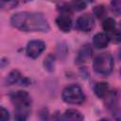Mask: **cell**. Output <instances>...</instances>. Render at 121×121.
I'll return each instance as SVG.
<instances>
[{
	"mask_svg": "<svg viewBox=\"0 0 121 121\" xmlns=\"http://www.w3.org/2000/svg\"><path fill=\"white\" fill-rule=\"evenodd\" d=\"M44 49H45V43L43 41L32 40V41L28 42L26 48V52L29 58L36 59L43 53V51Z\"/></svg>",
	"mask_w": 121,
	"mask_h": 121,
	"instance_id": "5",
	"label": "cell"
},
{
	"mask_svg": "<svg viewBox=\"0 0 121 121\" xmlns=\"http://www.w3.org/2000/svg\"><path fill=\"white\" fill-rule=\"evenodd\" d=\"M7 82L9 85L22 82L21 85H28L29 80L27 78H22V75L18 70H12L7 77Z\"/></svg>",
	"mask_w": 121,
	"mask_h": 121,
	"instance_id": "9",
	"label": "cell"
},
{
	"mask_svg": "<svg viewBox=\"0 0 121 121\" xmlns=\"http://www.w3.org/2000/svg\"><path fill=\"white\" fill-rule=\"evenodd\" d=\"M10 100L14 105V120L26 121L30 113V95L25 91H16L10 94Z\"/></svg>",
	"mask_w": 121,
	"mask_h": 121,
	"instance_id": "2",
	"label": "cell"
},
{
	"mask_svg": "<svg viewBox=\"0 0 121 121\" xmlns=\"http://www.w3.org/2000/svg\"><path fill=\"white\" fill-rule=\"evenodd\" d=\"M99 121H110V120H108V119H106V118H101Z\"/></svg>",
	"mask_w": 121,
	"mask_h": 121,
	"instance_id": "21",
	"label": "cell"
},
{
	"mask_svg": "<svg viewBox=\"0 0 121 121\" xmlns=\"http://www.w3.org/2000/svg\"><path fill=\"white\" fill-rule=\"evenodd\" d=\"M112 37L113 39V41L115 42H121V31L119 30H113L112 32Z\"/></svg>",
	"mask_w": 121,
	"mask_h": 121,
	"instance_id": "20",
	"label": "cell"
},
{
	"mask_svg": "<svg viewBox=\"0 0 121 121\" xmlns=\"http://www.w3.org/2000/svg\"><path fill=\"white\" fill-rule=\"evenodd\" d=\"M17 4H18V3H17V2H14V1H9V2H4V1H2V2L0 3L2 9H12V8H14Z\"/></svg>",
	"mask_w": 121,
	"mask_h": 121,
	"instance_id": "18",
	"label": "cell"
},
{
	"mask_svg": "<svg viewBox=\"0 0 121 121\" xmlns=\"http://www.w3.org/2000/svg\"><path fill=\"white\" fill-rule=\"evenodd\" d=\"M69 5H70V7H71V9H72L81 10V9H85V8H86L87 3H86V2H84V1H74V2L70 3Z\"/></svg>",
	"mask_w": 121,
	"mask_h": 121,
	"instance_id": "16",
	"label": "cell"
},
{
	"mask_svg": "<svg viewBox=\"0 0 121 121\" xmlns=\"http://www.w3.org/2000/svg\"><path fill=\"white\" fill-rule=\"evenodd\" d=\"M110 37L105 33H97L93 38V43L97 48H104L110 43Z\"/></svg>",
	"mask_w": 121,
	"mask_h": 121,
	"instance_id": "10",
	"label": "cell"
},
{
	"mask_svg": "<svg viewBox=\"0 0 121 121\" xmlns=\"http://www.w3.org/2000/svg\"><path fill=\"white\" fill-rule=\"evenodd\" d=\"M10 24L15 28L23 31L47 32L49 30V25L46 19L43 14L38 12H17L11 16Z\"/></svg>",
	"mask_w": 121,
	"mask_h": 121,
	"instance_id": "1",
	"label": "cell"
},
{
	"mask_svg": "<svg viewBox=\"0 0 121 121\" xmlns=\"http://www.w3.org/2000/svg\"><path fill=\"white\" fill-rule=\"evenodd\" d=\"M102 27L107 32H112L113 30H115V22H114V20L111 17L106 18L102 23Z\"/></svg>",
	"mask_w": 121,
	"mask_h": 121,
	"instance_id": "13",
	"label": "cell"
},
{
	"mask_svg": "<svg viewBox=\"0 0 121 121\" xmlns=\"http://www.w3.org/2000/svg\"><path fill=\"white\" fill-rule=\"evenodd\" d=\"M111 9L115 15H121V0H113L111 2Z\"/></svg>",
	"mask_w": 121,
	"mask_h": 121,
	"instance_id": "14",
	"label": "cell"
},
{
	"mask_svg": "<svg viewBox=\"0 0 121 121\" xmlns=\"http://www.w3.org/2000/svg\"><path fill=\"white\" fill-rule=\"evenodd\" d=\"M113 68V59L110 53L98 54L93 61V69L96 74L107 76Z\"/></svg>",
	"mask_w": 121,
	"mask_h": 121,
	"instance_id": "3",
	"label": "cell"
},
{
	"mask_svg": "<svg viewBox=\"0 0 121 121\" xmlns=\"http://www.w3.org/2000/svg\"><path fill=\"white\" fill-rule=\"evenodd\" d=\"M108 91H109V85L106 82H98L94 87V92L95 95L99 98H103L104 96H106Z\"/></svg>",
	"mask_w": 121,
	"mask_h": 121,
	"instance_id": "12",
	"label": "cell"
},
{
	"mask_svg": "<svg viewBox=\"0 0 121 121\" xmlns=\"http://www.w3.org/2000/svg\"><path fill=\"white\" fill-rule=\"evenodd\" d=\"M94 26H95V19L89 13L80 15L76 22V27L80 31H84V32L91 31L94 28Z\"/></svg>",
	"mask_w": 121,
	"mask_h": 121,
	"instance_id": "6",
	"label": "cell"
},
{
	"mask_svg": "<svg viewBox=\"0 0 121 121\" xmlns=\"http://www.w3.org/2000/svg\"><path fill=\"white\" fill-rule=\"evenodd\" d=\"M120 75H121V69H120Z\"/></svg>",
	"mask_w": 121,
	"mask_h": 121,
	"instance_id": "22",
	"label": "cell"
},
{
	"mask_svg": "<svg viewBox=\"0 0 121 121\" xmlns=\"http://www.w3.org/2000/svg\"><path fill=\"white\" fill-rule=\"evenodd\" d=\"M56 24L58 27L63 32H69L72 28V19L68 14H60L56 19Z\"/></svg>",
	"mask_w": 121,
	"mask_h": 121,
	"instance_id": "8",
	"label": "cell"
},
{
	"mask_svg": "<svg viewBox=\"0 0 121 121\" xmlns=\"http://www.w3.org/2000/svg\"><path fill=\"white\" fill-rule=\"evenodd\" d=\"M43 65L45 67V69L49 72H52L54 70V58L51 55H48L43 61Z\"/></svg>",
	"mask_w": 121,
	"mask_h": 121,
	"instance_id": "15",
	"label": "cell"
},
{
	"mask_svg": "<svg viewBox=\"0 0 121 121\" xmlns=\"http://www.w3.org/2000/svg\"><path fill=\"white\" fill-rule=\"evenodd\" d=\"M120 26H121V22H120Z\"/></svg>",
	"mask_w": 121,
	"mask_h": 121,
	"instance_id": "23",
	"label": "cell"
},
{
	"mask_svg": "<svg viewBox=\"0 0 121 121\" xmlns=\"http://www.w3.org/2000/svg\"><path fill=\"white\" fill-rule=\"evenodd\" d=\"M92 53H93L92 47H91L89 44H85V45H83V46L78 50L76 60H77L78 62H84V61H87V60L91 58Z\"/></svg>",
	"mask_w": 121,
	"mask_h": 121,
	"instance_id": "11",
	"label": "cell"
},
{
	"mask_svg": "<svg viewBox=\"0 0 121 121\" xmlns=\"http://www.w3.org/2000/svg\"><path fill=\"white\" fill-rule=\"evenodd\" d=\"M94 13L95 14V16H96L98 19H101V18L106 14V9H105L104 6L99 5V6L95 7V9H94Z\"/></svg>",
	"mask_w": 121,
	"mask_h": 121,
	"instance_id": "17",
	"label": "cell"
},
{
	"mask_svg": "<svg viewBox=\"0 0 121 121\" xmlns=\"http://www.w3.org/2000/svg\"><path fill=\"white\" fill-rule=\"evenodd\" d=\"M9 112L4 107H1V121H9Z\"/></svg>",
	"mask_w": 121,
	"mask_h": 121,
	"instance_id": "19",
	"label": "cell"
},
{
	"mask_svg": "<svg viewBox=\"0 0 121 121\" xmlns=\"http://www.w3.org/2000/svg\"><path fill=\"white\" fill-rule=\"evenodd\" d=\"M61 96L63 101L69 104H81L85 99L82 89L77 84H70L66 86L62 91Z\"/></svg>",
	"mask_w": 121,
	"mask_h": 121,
	"instance_id": "4",
	"label": "cell"
},
{
	"mask_svg": "<svg viewBox=\"0 0 121 121\" xmlns=\"http://www.w3.org/2000/svg\"><path fill=\"white\" fill-rule=\"evenodd\" d=\"M83 114L76 109H68L59 118L58 121H83Z\"/></svg>",
	"mask_w": 121,
	"mask_h": 121,
	"instance_id": "7",
	"label": "cell"
}]
</instances>
